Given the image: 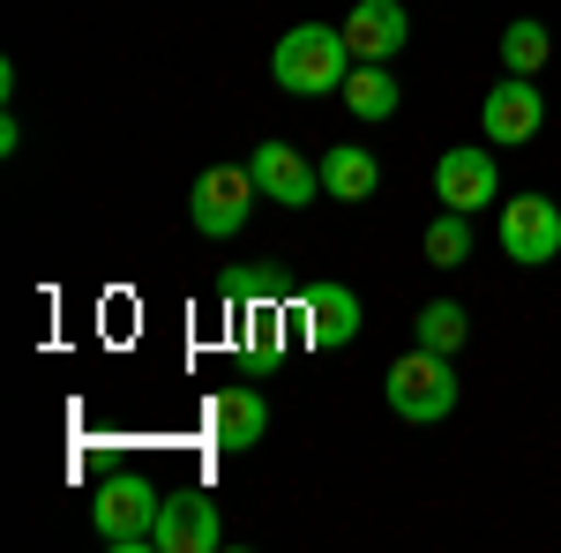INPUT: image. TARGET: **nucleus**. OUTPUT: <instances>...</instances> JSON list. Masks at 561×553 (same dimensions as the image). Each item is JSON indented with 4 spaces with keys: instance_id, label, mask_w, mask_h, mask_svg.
I'll use <instances>...</instances> for the list:
<instances>
[{
    "instance_id": "obj_15",
    "label": "nucleus",
    "mask_w": 561,
    "mask_h": 553,
    "mask_svg": "<svg viewBox=\"0 0 561 553\" xmlns=\"http://www.w3.org/2000/svg\"><path fill=\"white\" fill-rule=\"evenodd\" d=\"M465 337H472V314L457 307V299H427L420 307V322H412V344H427V352H465Z\"/></svg>"
},
{
    "instance_id": "obj_16",
    "label": "nucleus",
    "mask_w": 561,
    "mask_h": 553,
    "mask_svg": "<svg viewBox=\"0 0 561 553\" xmlns=\"http://www.w3.org/2000/svg\"><path fill=\"white\" fill-rule=\"evenodd\" d=\"M547 60H554V31H547L539 15H517V23L502 31V68H510V76H539Z\"/></svg>"
},
{
    "instance_id": "obj_10",
    "label": "nucleus",
    "mask_w": 561,
    "mask_h": 553,
    "mask_svg": "<svg viewBox=\"0 0 561 553\" xmlns=\"http://www.w3.org/2000/svg\"><path fill=\"white\" fill-rule=\"evenodd\" d=\"M479 128H486V142H531V135L547 128V97H539V83L531 76H510V83L486 90V105H479Z\"/></svg>"
},
{
    "instance_id": "obj_11",
    "label": "nucleus",
    "mask_w": 561,
    "mask_h": 553,
    "mask_svg": "<svg viewBox=\"0 0 561 553\" xmlns=\"http://www.w3.org/2000/svg\"><path fill=\"white\" fill-rule=\"evenodd\" d=\"M412 38V15H404V0H359L345 15V45L352 60H389V53H404Z\"/></svg>"
},
{
    "instance_id": "obj_3",
    "label": "nucleus",
    "mask_w": 561,
    "mask_h": 553,
    "mask_svg": "<svg viewBox=\"0 0 561 553\" xmlns=\"http://www.w3.org/2000/svg\"><path fill=\"white\" fill-rule=\"evenodd\" d=\"M382 396H389V412H397V419H412V426L449 419V412H457V367H449V352L412 344V352L382 375Z\"/></svg>"
},
{
    "instance_id": "obj_14",
    "label": "nucleus",
    "mask_w": 561,
    "mask_h": 553,
    "mask_svg": "<svg viewBox=\"0 0 561 553\" xmlns=\"http://www.w3.org/2000/svg\"><path fill=\"white\" fill-rule=\"evenodd\" d=\"M375 187H382L375 150H359V142H330V158H322V195H337V203H367Z\"/></svg>"
},
{
    "instance_id": "obj_12",
    "label": "nucleus",
    "mask_w": 561,
    "mask_h": 553,
    "mask_svg": "<svg viewBox=\"0 0 561 553\" xmlns=\"http://www.w3.org/2000/svg\"><path fill=\"white\" fill-rule=\"evenodd\" d=\"M262 434H270V396H262V389H217L210 396V441L225 457L255 449Z\"/></svg>"
},
{
    "instance_id": "obj_6",
    "label": "nucleus",
    "mask_w": 561,
    "mask_h": 553,
    "mask_svg": "<svg viewBox=\"0 0 561 553\" xmlns=\"http://www.w3.org/2000/svg\"><path fill=\"white\" fill-rule=\"evenodd\" d=\"M494 195H502V165H494V150L457 142V150H442V158H434V203H442V210L479 217Z\"/></svg>"
},
{
    "instance_id": "obj_7",
    "label": "nucleus",
    "mask_w": 561,
    "mask_h": 553,
    "mask_svg": "<svg viewBox=\"0 0 561 553\" xmlns=\"http://www.w3.org/2000/svg\"><path fill=\"white\" fill-rule=\"evenodd\" d=\"M225 546V516L203 486H165L158 509V553H217Z\"/></svg>"
},
{
    "instance_id": "obj_18",
    "label": "nucleus",
    "mask_w": 561,
    "mask_h": 553,
    "mask_svg": "<svg viewBox=\"0 0 561 553\" xmlns=\"http://www.w3.org/2000/svg\"><path fill=\"white\" fill-rule=\"evenodd\" d=\"M225 299H285V277L277 269H240V277H225Z\"/></svg>"
},
{
    "instance_id": "obj_13",
    "label": "nucleus",
    "mask_w": 561,
    "mask_h": 553,
    "mask_svg": "<svg viewBox=\"0 0 561 553\" xmlns=\"http://www.w3.org/2000/svg\"><path fill=\"white\" fill-rule=\"evenodd\" d=\"M404 105V83L389 76V60H352V76H345V113L352 120H389Z\"/></svg>"
},
{
    "instance_id": "obj_1",
    "label": "nucleus",
    "mask_w": 561,
    "mask_h": 553,
    "mask_svg": "<svg viewBox=\"0 0 561 553\" xmlns=\"http://www.w3.org/2000/svg\"><path fill=\"white\" fill-rule=\"evenodd\" d=\"M270 76L277 90H293V97H330V90H345L352 76V45L345 31H330V23H293L277 53H270Z\"/></svg>"
},
{
    "instance_id": "obj_8",
    "label": "nucleus",
    "mask_w": 561,
    "mask_h": 553,
    "mask_svg": "<svg viewBox=\"0 0 561 553\" xmlns=\"http://www.w3.org/2000/svg\"><path fill=\"white\" fill-rule=\"evenodd\" d=\"M248 172H255L262 203H285V210H307L322 195V165H307L293 142H255L248 150Z\"/></svg>"
},
{
    "instance_id": "obj_2",
    "label": "nucleus",
    "mask_w": 561,
    "mask_h": 553,
    "mask_svg": "<svg viewBox=\"0 0 561 553\" xmlns=\"http://www.w3.org/2000/svg\"><path fill=\"white\" fill-rule=\"evenodd\" d=\"M158 509H165V486L142 471H121L90 494V531L113 553H158Z\"/></svg>"
},
{
    "instance_id": "obj_17",
    "label": "nucleus",
    "mask_w": 561,
    "mask_h": 553,
    "mask_svg": "<svg viewBox=\"0 0 561 553\" xmlns=\"http://www.w3.org/2000/svg\"><path fill=\"white\" fill-rule=\"evenodd\" d=\"M420 247H427L434 269H465V262H472V217H465V210H442L427 224V240H420Z\"/></svg>"
},
{
    "instance_id": "obj_9",
    "label": "nucleus",
    "mask_w": 561,
    "mask_h": 553,
    "mask_svg": "<svg viewBox=\"0 0 561 553\" xmlns=\"http://www.w3.org/2000/svg\"><path fill=\"white\" fill-rule=\"evenodd\" d=\"M300 322H307V344L314 352H345L367 322H359V292L352 285H337V277H314L300 292Z\"/></svg>"
},
{
    "instance_id": "obj_4",
    "label": "nucleus",
    "mask_w": 561,
    "mask_h": 553,
    "mask_svg": "<svg viewBox=\"0 0 561 553\" xmlns=\"http://www.w3.org/2000/svg\"><path fill=\"white\" fill-rule=\"evenodd\" d=\"M255 203H262V187L248 165H210V172H195V187H187V224L203 240H232V232H248Z\"/></svg>"
},
{
    "instance_id": "obj_5",
    "label": "nucleus",
    "mask_w": 561,
    "mask_h": 553,
    "mask_svg": "<svg viewBox=\"0 0 561 553\" xmlns=\"http://www.w3.org/2000/svg\"><path fill=\"white\" fill-rule=\"evenodd\" d=\"M494 240H502V255L517 262V269H547V262L561 255V210L547 195H510Z\"/></svg>"
}]
</instances>
